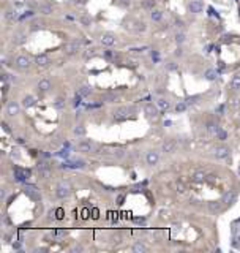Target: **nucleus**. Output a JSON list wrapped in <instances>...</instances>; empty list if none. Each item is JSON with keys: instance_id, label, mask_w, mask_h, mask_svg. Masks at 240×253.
Instances as JSON below:
<instances>
[{"instance_id": "48", "label": "nucleus", "mask_w": 240, "mask_h": 253, "mask_svg": "<svg viewBox=\"0 0 240 253\" xmlns=\"http://www.w3.org/2000/svg\"><path fill=\"white\" fill-rule=\"evenodd\" d=\"M114 155H115L117 158H122V157H123V150H122V149H117V150L114 152Z\"/></svg>"}, {"instance_id": "1", "label": "nucleus", "mask_w": 240, "mask_h": 253, "mask_svg": "<svg viewBox=\"0 0 240 253\" xmlns=\"http://www.w3.org/2000/svg\"><path fill=\"white\" fill-rule=\"evenodd\" d=\"M24 193H25L32 201H41V193H40V190H38L35 185L25 184V185H24Z\"/></svg>"}, {"instance_id": "31", "label": "nucleus", "mask_w": 240, "mask_h": 253, "mask_svg": "<svg viewBox=\"0 0 240 253\" xmlns=\"http://www.w3.org/2000/svg\"><path fill=\"white\" fill-rule=\"evenodd\" d=\"M187 108H188L187 101H180V103L175 104V112H183V111H187Z\"/></svg>"}, {"instance_id": "26", "label": "nucleus", "mask_w": 240, "mask_h": 253, "mask_svg": "<svg viewBox=\"0 0 240 253\" xmlns=\"http://www.w3.org/2000/svg\"><path fill=\"white\" fill-rule=\"evenodd\" d=\"M38 10H40V13H43V14H51L52 13V6L51 5H46V3L38 5Z\"/></svg>"}, {"instance_id": "2", "label": "nucleus", "mask_w": 240, "mask_h": 253, "mask_svg": "<svg viewBox=\"0 0 240 253\" xmlns=\"http://www.w3.org/2000/svg\"><path fill=\"white\" fill-rule=\"evenodd\" d=\"M13 173H14V177H16L18 182H25L30 176L29 169H22V168H19V166H13Z\"/></svg>"}, {"instance_id": "19", "label": "nucleus", "mask_w": 240, "mask_h": 253, "mask_svg": "<svg viewBox=\"0 0 240 253\" xmlns=\"http://www.w3.org/2000/svg\"><path fill=\"white\" fill-rule=\"evenodd\" d=\"M35 104H36V100H35L32 95H25L24 98H22V106L24 108H32Z\"/></svg>"}, {"instance_id": "32", "label": "nucleus", "mask_w": 240, "mask_h": 253, "mask_svg": "<svg viewBox=\"0 0 240 253\" xmlns=\"http://www.w3.org/2000/svg\"><path fill=\"white\" fill-rule=\"evenodd\" d=\"M54 108H55V109H65V100L57 98L55 101H54Z\"/></svg>"}, {"instance_id": "16", "label": "nucleus", "mask_w": 240, "mask_h": 253, "mask_svg": "<svg viewBox=\"0 0 240 253\" xmlns=\"http://www.w3.org/2000/svg\"><path fill=\"white\" fill-rule=\"evenodd\" d=\"M101 44H104V46L115 44V35L114 33H104L101 37Z\"/></svg>"}, {"instance_id": "44", "label": "nucleus", "mask_w": 240, "mask_h": 253, "mask_svg": "<svg viewBox=\"0 0 240 253\" xmlns=\"http://www.w3.org/2000/svg\"><path fill=\"white\" fill-rule=\"evenodd\" d=\"M57 155H59V157H63V158H69V150H65L63 149V150H60Z\"/></svg>"}, {"instance_id": "9", "label": "nucleus", "mask_w": 240, "mask_h": 253, "mask_svg": "<svg viewBox=\"0 0 240 253\" xmlns=\"http://www.w3.org/2000/svg\"><path fill=\"white\" fill-rule=\"evenodd\" d=\"M145 160H147V165L153 166V165H156V163H158V160H160V154H158L156 150H149V152H147Z\"/></svg>"}, {"instance_id": "18", "label": "nucleus", "mask_w": 240, "mask_h": 253, "mask_svg": "<svg viewBox=\"0 0 240 253\" xmlns=\"http://www.w3.org/2000/svg\"><path fill=\"white\" fill-rule=\"evenodd\" d=\"M79 48H81V41H79V40H74V41L69 43V44H67L65 51H67L68 54H74L76 51H79Z\"/></svg>"}, {"instance_id": "14", "label": "nucleus", "mask_w": 240, "mask_h": 253, "mask_svg": "<svg viewBox=\"0 0 240 253\" xmlns=\"http://www.w3.org/2000/svg\"><path fill=\"white\" fill-rule=\"evenodd\" d=\"M177 149V142L175 141H171V139H168V141L163 142V146H161V150L166 152V154H172L174 150Z\"/></svg>"}, {"instance_id": "43", "label": "nucleus", "mask_w": 240, "mask_h": 253, "mask_svg": "<svg viewBox=\"0 0 240 253\" xmlns=\"http://www.w3.org/2000/svg\"><path fill=\"white\" fill-rule=\"evenodd\" d=\"M196 100H199V95H196V97H188V98L185 100V101H187V104H188V106H189V104L196 103Z\"/></svg>"}, {"instance_id": "30", "label": "nucleus", "mask_w": 240, "mask_h": 253, "mask_svg": "<svg viewBox=\"0 0 240 253\" xmlns=\"http://www.w3.org/2000/svg\"><path fill=\"white\" fill-rule=\"evenodd\" d=\"M133 252H136V253H144L147 252V247L144 244H134L133 245Z\"/></svg>"}, {"instance_id": "35", "label": "nucleus", "mask_w": 240, "mask_h": 253, "mask_svg": "<svg viewBox=\"0 0 240 253\" xmlns=\"http://www.w3.org/2000/svg\"><path fill=\"white\" fill-rule=\"evenodd\" d=\"M158 106H160V108H163V109H168V108L171 106V103H169L168 100L161 98V100H158Z\"/></svg>"}, {"instance_id": "38", "label": "nucleus", "mask_w": 240, "mask_h": 253, "mask_svg": "<svg viewBox=\"0 0 240 253\" xmlns=\"http://www.w3.org/2000/svg\"><path fill=\"white\" fill-rule=\"evenodd\" d=\"M104 100H106L107 103H115V101H117V97H115L114 93H107V95H104Z\"/></svg>"}, {"instance_id": "4", "label": "nucleus", "mask_w": 240, "mask_h": 253, "mask_svg": "<svg viewBox=\"0 0 240 253\" xmlns=\"http://www.w3.org/2000/svg\"><path fill=\"white\" fill-rule=\"evenodd\" d=\"M69 193H71V188H69V185L68 184H65V182H62V184H59L57 185V190H55V195L59 198H67V196H69Z\"/></svg>"}, {"instance_id": "45", "label": "nucleus", "mask_w": 240, "mask_h": 253, "mask_svg": "<svg viewBox=\"0 0 240 253\" xmlns=\"http://www.w3.org/2000/svg\"><path fill=\"white\" fill-rule=\"evenodd\" d=\"M117 3H119L120 6H130L131 0H117Z\"/></svg>"}, {"instance_id": "39", "label": "nucleus", "mask_w": 240, "mask_h": 253, "mask_svg": "<svg viewBox=\"0 0 240 253\" xmlns=\"http://www.w3.org/2000/svg\"><path fill=\"white\" fill-rule=\"evenodd\" d=\"M177 68H179V65L174 63V62H168V63H166V70H168V71H175Z\"/></svg>"}, {"instance_id": "29", "label": "nucleus", "mask_w": 240, "mask_h": 253, "mask_svg": "<svg viewBox=\"0 0 240 253\" xmlns=\"http://www.w3.org/2000/svg\"><path fill=\"white\" fill-rule=\"evenodd\" d=\"M150 18H152V21H161V18H163V13L158 10H152V14H150Z\"/></svg>"}, {"instance_id": "52", "label": "nucleus", "mask_w": 240, "mask_h": 253, "mask_svg": "<svg viewBox=\"0 0 240 253\" xmlns=\"http://www.w3.org/2000/svg\"><path fill=\"white\" fill-rule=\"evenodd\" d=\"M174 54H175V56H177V57H180V56H182V54H183V51H182L180 48H177V51H175V52H174Z\"/></svg>"}, {"instance_id": "37", "label": "nucleus", "mask_w": 240, "mask_h": 253, "mask_svg": "<svg viewBox=\"0 0 240 253\" xmlns=\"http://www.w3.org/2000/svg\"><path fill=\"white\" fill-rule=\"evenodd\" d=\"M216 139H220V141H226V139H227V133L224 130H220L218 133H216Z\"/></svg>"}, {"instance_id": "22", "label": "nucleus", "mask_w": 240, "mask_h": 253, "mask_svg": "<svg viewBox=\"0 0 240 253\" xmlns=\"http://www.w3.org/2000/svg\"><path fill=\"white\" fill-rule=\"evenodd\" d=\"M5 19H6V21H10V22L16 21V19H18V11L16 10H6Z\"/></svg>"}, {"instance_id": "51", "label": "nucleus", "mask_w": 240, "mask_h": 253, "mask_svg": "<svg viewBox=\"0 0 240 253\" xmlns=\"http://www.w3.org/2000/svg\"><path fill=\"white\" fill-rule=\"evenodd\" d=\"M177 190H179L180 193H183V192H185V187H183V184H177Z\"/></svg>"}, {"instance_id": "47", "label": "nucleus", "mask_w": 240, "mask_h": 253, "mask_svg": "<svg viewBox=\"0 0 240 253\" xmlns=\"http://www.w3.org/2000/svg\"><path fill=\"white\" fill-rule=\"evenodd\" d=\"M11 158H19V149H13V150H11Z\"/></svg>"}, {"instance_id": "46", "label": "nucleus", "mask_w": 240, "mask_h": 253, "mask_svg": "<svg viewBox=\"0 0 240 253\" xmlns=\"http://www.w3.org/2000/svg\"><path fill=\"white\" fill-rule=\"evenodd\" d=\"M104 56H106L107 59H115V54L111 52V51H104Z\"/></svg>"}, {"instance_id": "5", "label": "nucleus", "mask_w": 240, "mask_h": 253, "mask_svg": "<svg viewBox=\"0 0 240 253\" xmlns=\"http://www.w3.org/2000/svg\"><path fill=\"white\" fill-rule=\"evenodd\" d=\"M235 199H237V192L235 190H229V192H226L223 195V204L224 206H232L235 202Z\"/></svg>"}, {"instance_id": "36", "label": "nucleus", "mask_w": 240, "mask_h": 253, "mask_svg": "<svg viewBox=\"0 0 240 253\" xmlns=\"http://www.w3.org/2000/svg\"><path fill=\"white\" fill-rule=\"evenodd\" d=\"M142 6H144V8H147V10H153L155 2H153V0H144V2H142Z\"/></svg>"}, {"instance_id": "50", "label": "nucleus", "mask_w": 240, "mask_h": 253, "mask_svg": "<svg viewBox=\"0 0 240 253\" xmlns=\"http://www.w3.org/2000/svg\"><path fill=\"white\" fill-rule=\"evenodd\" d=\"M8 79H10L8 73H2V81H3V82H5V81H8Z\"/></svg>"}, {"instance_id": "58", "label": "nucleus", "mask_w": 240, "mask_h": 253, "mask_svg": "<svg viewBox=\"0 0 240 253\" xmlns=\"http://www.w3.org/2000/svg\"><path fill=\"white\" fill-rule=\"evenodd\" d=\"M218 112H220V114H223V112H224V104H221V106L218 108Z\"/></svg>"}, {"instance_id": "34", "label": "nucleus", "mask_w": 240, "mask_h": 253, "mask_svg": "<svg viewBox=\"0 0 240 253\" xmlns=\"http://www.w3.org/2000/svg\"><path fill=\"white\" fill-rule=\"evenodd\" d=\"M40 177H41V179H48V177H51V169H49V168L40 169Z\"/></svg>"}, {"instance_id": "13", "label": "nucleus", "mask_w": 240, "mask_h": 253, "mask_svg": "<svg viewBox=\"0 0 240 253\" xmlns=\"http://www.w3.org/2000/svg\"><path fill=\"white\" fill-rule=\"evenodd\" d=\"M144 112L147 114V117H150V119L158 117V108H156V106H153L152 103L145 104V106H144Z\"/></svg>"}, {"instance_id": "11", "label": "nucleus", "mask_w": 240, "mask_h": 253, "mask_svg": "<svg viewBox=\"0 0 240 253\" xmlns=\"http://www.w3.org/2000/svg\"><path fill=\"white\" fill-rule=\"evenodd\" d=\"M16 67L18 68H21V70H25V68H29L30 67V59L27 56H19V57H16Z\"/></svg>"}, {"instance_id": "25", "label": "nucleus", "mask_w": 240, "mask_h": 253, "mask_svg": "<svg viewBox=\"0 0 240 253\" xmlns=\"http://www.w3.org/2000/svg\"><path fill=\"white\" fill-rule=\"evenodd\" d=\"M207 125H208V127H207V130L210 131V133H213V135H216L220 130H221V127H220L218 123H215V122H208Z\"/></svg>"}, {"instance_id": "41", "label": "nucleus", "mask_w": 240, "mask_h": 253, "mask_svg": "<svg viewBox=\"0 0 240 253\" xmlns=\"http://www.w3.org/2000/svg\"><path fill=\"white\" fill-rule=\"evenodd\" d=\"M79 21H81V24H82V25L88 27V25H90V22H92V19L88 18V16H82V18L79 19Z\"/></svg>"}, {"instance_id": "8", "label": "nucleus", "mask_w": 240, "mask_h": 253, "mask_svg": "<svg viewBox=\"0 0 240 253\" xmlns=\"http://www.w3.org/2000/svg\"><path fill=\"white\" fill-rule=\"evenodd\" d=\"M130 108H119V109L114 111V119L115 120H125L128 119V114H130Z\"/></svg>"}, {"instance_id": "3", "label": "nucleus", "mask_w": 240, "mask_h": 253, "mask_svg": "<svg viewBox=\"0 0 240 253\" xmlns=\"http://www.w3.org/2000/svg\"><path fill=\"white\" fill-rule=\"evenodd\" d=\"M86 166V161L84 160H65L62 163V168L65 169H79Z\"/></svg>"}, {"instance_id": "15", "label": "nucleus", "mask_w": 240, "mask_h": 253, "mask_svg": "<svg viewBox=\"0 0 240 253\" xmlns=\"http://www.w3.org/2000/svg\"><path fill=\"white\" fill-rule=\"evenodd\" d=\"M202 8H204V5L199 2V0H193V2L188 5V10L191 11V13H194V14L201 13V11H202Z\"/></svg>"}, {"instance_id": "28", "label": "nucleus", "mask_w": 240, "mask_h": 253, "mask_svg": "<svg viewBox=\"0 0 240 253\" xmlns=\"http://www.w3.org/2000/svg\"><path fill=\"white\" fill-rule=\"evenodd\" d=\"M204 76H206V79H208V81H213V79H216V76H218V71H215V70H207Z\"/></svg>"}, {"instance_id": "24", "label": "nucleus", "mask_w": 240, "mask_h": 253, "mask_svg": "<svg viewBox=\"0 0 240 253\" xmlns=\"http://www.w3.org/2000/svg\"><path fill=\"white\" fill-rule=\"evenodd\" d=\"M206 179H207V176H206V173H202V171H197V173L193 174V180L194 182H204Z\"/></svg>"}, {"instance_id": "20", "label": "nucleus", "mask_w": 240, "mask_h": 253, "mask_svg": "<svg viewBox=\"0 0 240 253\" xmlns=\"http://www.w3.org/2000/svg\"><path fill=\"white\" fill-rule=\"evenodd\" d=\"M93 92V89H92V85H82L81 89H77V93H79L81 97H88L90 93Z\"/></svg>"}, {"instance_id": "40", "label": "nucleus", "mask_w": 240, "mask_h": 253, "mask_svg": "<svg viewBox=\"0 0 240 253\" xmlns=\"http://www.w3.org/2000/svg\"><path fill=\"white\" fill-rule=\"evenodd\" d=\"M175 41H177V44H182V43L185 41V33L177 32V33H175Z\"/></svg>"}, {"instance_id": "6", "label": "nucleus", "mask_w": 240, "mask_h": 253, "mask_svg": "<svg viewBox=\"0 0 240 253\" xmlns=\"http://www.w3.org/2000/svg\"><path fill=\"white\" fill-rule=\"evenodd\" d=\"M95 149V144L90 141V139H86V141H81L77 144V150L79 152H87V154H90V152H93Z\"/></svg>"}, {"instance_id": "7", "label": "nucleus", "mask_w": 240, "mask_h": 253, "mask_svg": "<svg viewBox=\"0 0 240 253\" xmlns=\"http://www.w3.org/2000/svg\"><path fill=\"white\" fill-rule=\"evenodd\" d=\"M229 147H226V146H220V147H216V149L213 150V157L215 158H218V160H221V158H226L227 155H229Z\"/></svg>"}, {"instance_id": "12", "label": "nucleus", "mask_w": 240, "mask_h": 253, "mask_svg": "<svg viewBox=\"0 0 240 253\" xmlns=\"http://www.w3.org/2000/svg\"><path fill=\"white\" fill-rule=\"evenodd\" d=\"M35 63H36L38 67L44 68V67H48V65H51V59H49L46 54H40V56L35 57Z\"/></svg>"}, {"instance_id": "54", "label": "nucleus", "mask_w": 240, "mask_h": 253, "mask_svg": "<svg viewBox=\"0 0 240 253\" xmlns=\"http://www.w3.org/2000/svg\"><path fill=\"white\" fill-rule=\"evenodd\" d=\"M134 221H136V223H139V225H144V223H145V218H136Z\"/></svg>"}, {"instance_id": "17", "label": "nucleus", "mask_w": 240, "mask_h": 253, "mask_svg": "<svg viewBox=\"0 0 240 253\" xmlns=\"http://www.w3.org/2000/svg\"><path fill=\"white\" fill-rule=\"evenodd\" d=\"M6 114H8L10 117H13V116L19 114V104L16 103V101H11L8 106H6Z\"/></svg>"}, {"instance_id": "56", "label": "nucleus", "mask_w": 240, "mask_h": 253, "mask_svg": "<svg viewBox=\"0 0 240 253\" xmlns=\"http://www.w3.org/2000/svg\"><path fill=\"white\" fill-rule=\"evenodd\" d=\"M123 199H125V196H123V195H120V196L117 198V202H119V204H122V202H123Z\"/></svg>"}, {"instance_id": "33", "label": "nucleus", "mask_w": 240, "mask_h": 253, "mask_svg": "<svg viewBox=\"0 0 240 253\" xmlns=\"http://www.w3.org/2000/svg\"><path fill=\"white\" fill-rule=\"evenodd\" d=\"M73 133H74L76 136H84V135H86V128H84L82 125H77V127H74Z\"/></svg>"}, {"instance_id": "57", "label": "nucleus", "mask_w": 240, "mask_h": 253, "mask_svg": "<svg viewBox=\"0 0 240 253\" xmlns=\"http://www.w3.org/2000/svg\"><path fill=\"white\" fill-rule=\"evenodd\" d=\"M73 252H82V247H81V245H77V247L73 248Z\"/></svg>"}, {"instance_id": "21", "label": "nucleus", "mask_w": 240, "mask_h": 253, "mask_svg": "<svg viewBox=\"0 0 240 253\" xmlns=\"http://www.w3.org/2000/svg\"><path fill=\"white\" fill-rule=\"evenodd\" d=\"M49 89H51V82H49L48 79H41L40 82H38V90H41V92H48Z\"/></svg>"}, {"instance_id": "23", "label": "nucleus", "mask_w": 240, "mask_h": 253, "mask_svg": "<svg viewBox=\"0 0 240 253\" xmlns=\"http://www.w3.org/2000/svg\"><path fill=\"white\" fill-rule=\"evenodd\" d=\"M231 89L232 90H240V75H235L231 81Z\"/></svg>"}, {"instance_id": "53", "label": "nucleus", "mask_w": 240, "mask_h": 253, "mask_svg": "<svg viewBox=\"0 0 240 253\" xmlns=\"http://www.w3.org/2000/svg\"><path fill=\"white\" fill-rule=\"evenodd\" d=\"M2 127H3V128H5V131H6V133H10V131H11V130H10V127H8V125H6V123H5V122H2Z\"/></svg>"}, {"instance_id": "49", "label": "nucleus", "mask_w": 240, "mask_h": 253, "mask_svg": "<svg viewBox=\"0 0 240 253\" xmlns=\"http://www.w3.org/2000/svg\"><path fill=\"white\" fill-rule=\"evenodd\" d=\"M175 25L179 27V29H182V27H183V21H182V19H175Z\"/></svg>"}, {"instance_id": "42", "label": "nucleus", "mask_w": 240, "mask_h": 253, "mask_svg": "<svg viewBox=\"0 0 240 253\" xmlns=\"http://www.w3.org/2000/svg\"><path fill=\"white\" fill-rule=\"evenodd\" d=\"M36 168H38V171H40V169H44V168H49V163L44 161V160H41V161H38Z\"/></svg>"}, {"instance_id": "27", "label": "nucleus", "mask_w": 240, "mask_h": 253, "mask_svg": "<svg viewBox=\"0 0 240 253\" xmlns=\"http://www.w3.org/2000/svg\"><path fill=\"white\" fill-rule=\"evenodd\" d=\"M24 41H25V35L24 33H16L13 37V43H14V44H22Z\"/></svg>"}, {"instance_id": "55", "label": "nucleus", "mask_w": 240, "mask_h": 253, "mask_svg": "<svg viewBox=\"0 0 240 253\" xmlns=\"http://www.w3.org/2000/svg\"><path fill=\"white\" fill-rule=\"evenodd\" d=\"M30 16H33V11H27L24 16H22V19H24V18H30Z\"/></svg>"}, {"instance_id": "10", "label": "nucleus", "mask_w": 240, "mask_h": 253, "mask_svg": "<svg viewBox=\"0 0 240 253\" xmlns=\"http://www.w3.org/2000/svg\"><path fill=\"white\" fill-rule=\"evenodd\" d=\"M208 209H210V212L212 214H221L223 212V209H224V204H223V201H212V202H208Z\"/></svg>"}]
</instances>
